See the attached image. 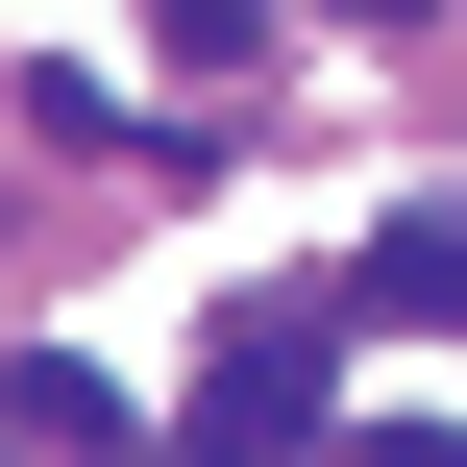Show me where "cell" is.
<instances>
[{
	"mask_svg": "<svg viewBox=\"0 0 467 467\" xmlns=\"http://www.w3.org/2000/svg\"><path fill=\"white\" fill-rule=\"evenodd\" d=\"M148 25H172V49H246V25H271V0H148Z\"/></svg>",
	"mask_w": 467,
	"mask_h": 467,
	"instance_id": "4",
	"label": "cell"
},
{
	"mask_svg": "<svg viewBox=\"0 0 467 467\" xmlns=\"http://www.w3.org/2000/svg\"><path fill=\"white\" fill-rule=\"evenodd\" d=\"M345 25H419V0H345Z\"/></svg>",
	"mask_w": 467,
	"mask_h": 467,
	"instance_id": "6",
	"label": "cell"
},
{
	"mask_svg": "<svg viewBox=\"0 0 467 467\" xmlns=\"http://www.w3.org/2000/svg\"><path fill=\"white\" fill-rule=\"evenodd\" d=\"M172 443H197V467H296V443H320V320H222Z\"/></svg>",
	"mask_w": 467,
	"mask_h": 467,
	"instance_id": "1",
	"label": "cell"
},
{
	"mask_svg": "<svg viewBox=\"0 0 467 467\" xmlns=\"http://www.w3.org/2000/svg\"><path fill=\"white\" fill-rule=\"evenodd\" d=\"M345 296H369V320H443V345H467V197H394V222L345 246Z\"/></svg>",
	"mask_w": 467,
	"mask_h": 467,
	"instance_id": "2",
	"label": "cell"
},
{
	"mask_svg": "<svg viewBox=\"0 0 467 467\" xmlns=\"http://www.w3.org/2000/svg\"><path fill=\"white\" fill-rule=\"evenodd\" d=\"M345 467H467V443H419V419H369V443H345Z\"/></svg>",
	"mask_w": 467,
	"mask_h": 467,
	"instance_id": "5",
	"label": "cell"
},
{
	"mask_svg": "<svg viewBox=\"0 0 467 467\" xmlns=\"http://www.w3.org/2000/svg\"><path fill=\"white\" fill-rule=\"evenodd\" d=\"M0 443H25V467H99L123 419H99V369H49V345H25V369H0Z\"/></svg>",
	"mask_w": 467,
	"mask_h": 467,
	"instance_id": "3",
	"label": "cell"
}]
</instances>
